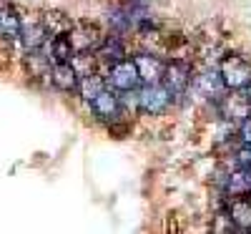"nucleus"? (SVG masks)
<instances>
[{"label": "nucleus", "instance_id": "a211bd4d", "mask_svg": "<svg viewBox=\"0 0 251 234\" xmlns=\"http://www.w3.org/2000/svg\"><path fill=\"white\" fill-rule=\"evenodd\" d=\"M96 58L98 60H106V63H113V60L126 58V48H123V43H121L118 38H103V43L96 51Z\"/></svg>", "mask_w": 251, "mask_h": 234}, {"label": "nucleus", "instance_id": "423d86ee", "mask_svg": "<svg viewBox=\"0 0 251 234\" xmlns=\"http://www.w3.org/2000/svg\"><path fill=\"white\" fill-rule=\"evenodd\" d=\"M91 103V111L98 121H106V123H116L118 116H121V101L116 96V91H111L108 86L103 88L96 98L88 101Z\"/></svg>", "mask_w": 251, "mask_h": 234}, {"label": "nucleus", "instance_id": "9b49d317", "mask_svg": "<svg viewBox=\"0 0 251 234\" xmlns=\"http://www.w3.org/2000/svg\"><path fill=\"white\" fill-rule=\"evenodd\" d=\"M78 73L75 68L71 66V63H53V68H50V83L63 91V93H73L78 88Z\"/></svg>", "mask_w": 251, "mask_h": 234}, {"label": "nucleus", "instance_id": "1a4fd4ad", "mask_svg": "<svg viewBox=\"0 0 251 234\" xmlns=\"http://www.w3.org/2000/svg\"><path fill=\"white\" fill-rule=\"evenodd\" d=\"M133 63H136V68H138L141 83H161V76H163V66H166V63H163L158 56L138 53V56H133Z\"/></svg>", "mask_w": 251, "mask_h": 234}, {"label": "nucleus", "instance_id": "412c9836", "mask_svg": "<svg viewBox=\"0 0 251 234\" xmlns=\"http://www.w3.org/2000/svg\"><path fill=\"white\" fill-rule=\"evenodd\" d=\"M239 139H241V144H251V114L239 123Z\"/></svg>", "mask_w": 251, "mask_h": 234}, {"label": "nucleus", "instance_id": "f257e3e1", "mask_svg": "<svg viewBox=\"0 0 251 234\" xmlns=\"http://www.w3.org/2000/svg\"><path fill=\"white\" fill-rule=\"evenodd\" d=\"M106 86L116 93H128V91H136L141 86L138 68H136L133 58H121V60L111 63L108 73H106Z\"/></svg>", "mask_w": 251, "mask_h": 234}, {"label": "nucleus", "instance_id": "39448f33", "mask_svg": "<svg viewBox=\"0 0 251 234\" xmlns=\"http://www.w3.org/2000/svg\"><path fill=\"white\" fill-rule=\"evenodd\" d=\"M161 83L166 86L171 96H181L188 91L191 86V66L186 60H171L163 66V76H161Z\"/></svg>", "mask_w": 251, "mask_h": 234}, {"label": "nucleus", "instance_id": "f8f14e48", "mask_svg": "<svg viewBox=\"0 0 251 234\" xmlns=\"http://www.w3.org/2000/svg\"><path fill=\"white\" fill-rule=\"evenodd\" d=\"M224 191L228 197H246L251 194V172L239 166V172H231L224 181Z\"/></svg>", "mask_w": 251, "mask_h": 234}, {"label": "nucleus", "instance_id": "6ab92c4d", "mask_svg": "<svg viewBox=\"0 0 251 234\" xmlns=\"http://www.w3.org/2000/svg\"><path fill=\"white\" fill-rule=\"evenodd\" d=\"M28 71L33 78H40V76H48L50 78V58L38 51H28Z\"/></svg>", "mask_w": 251, "mask_h": 234}, {"label": "nucleus", "instance_id": "20e7f679", "mask_svg": "<svg viewBox=\"0 0 251 234\" xmlns=\"http://www.w3.org/2000/svg\"><path fill=\"white\" fill-rule=\"evenodd\" d=\"M103 35L100 28L96 23H73L68 30V40L75 53H96L98 46L103 43Z\"/></svg>", "mask_w": 251, "mask_h": 234}, {"label": "nucleus", "instance_id": "4be33fe9", "mask_svg": "<svg viewBox=\"0 0 251 234\" xmlns=\"http://www.w3.org/2000/svg\"><path fill=\"white\" fill-rule=\"evenodd\" d=\"M244 93H246V98H249V103H251V81L244 86Z\"/></svg>", "mask_w": 251, "mask_h": 234}, {"label": "nucleus", "instance_id": "7ed1b4c3", "mask_svg": "<svg viewBox=\"0 0 251 234\" xmlns=\"http://www.w3.org/2000/svg\"><path fill=\"white\" fill-rule=\"evenodd\" d=\"M171 93L166 91L163 83H143V88L138 93V109L146 116H161L171 103Z\"/></svg>", "mask_w": 251, "mask_h": 234}, {"label": "nucleus", "instance_id": "9d476101", "mask_svg": "<svg viewBox=\"0 0 251 234\" xmlns=\"http://www.w3.org/2000/svg\"><path fill=\"white\" fill-rule=\"evenodd\" d=\"M18 38H20V43L25 46V51H38L48 43V33H46L43 23H40V18L28 20V23H20Z\"/></svg>", "mask_w": 251, "mask_h": 234}, {"label": "nucleus", "instance_id": "aec40b11", "mask_svg": "<svg viewBox=\"0 0 251 234\" xmlns=\"http://www.w3.org/2000/svg\"><path fill=\"white\" fill-rule=\"evenodd\" d=\"M236 161L241 169H246V172H251V144H244L239 151H236Z\"/></svg>", "mask_w": 251, "mask_h": 234}, {"label": "nucleus", "instance_id": "f03ea898", "mask_svg": "<svg viewBox=\"0 0 251 234\" xmlns=\"http://www.w3.org/2000/svg\"><path fill=\"white\" fill-rule=\"evenodd\" d=\"M219 76L224 81L226 91H241L246 83L251 81V63L239 56V53H231L221 60V68H219Z\"/></svg>", "mask_w": 251, "mask_h": 234}, {"label": "nucleus", "instance_id": "f3484780", "mask_svg": "<svg viewBox=\"0 0 251 234\" xmlns=\"http://www.w3.org/2000/svg\"><path fill=\"white\" fill-rule=\"evenodd\" d=\"M73 56H75V51H73L71 40H68V33L50 38V56H48V58H50L53 63H71Z\"/></svg>", "mask_w": 251, "mask_h": 234}, {"label": "nucleus", "instance_id": "0eeeda50", "mask_svg": "<svg viewBox=\"0 0 251 234\" xmlns=\"http://www.w3.org/2000/svg\"><path fill=\"white\" fill-rule=\"evenodd\" d=\"M188 88H191L199 98H203V101H219L226 93V86H224L221 76L214 73V71H206V73L191 78V86Z\"/></svg>", "mask_w": 251, "mask_h": 234}, {"label": "nucleus", "instance_id": "6e6552de", "mask_svg": "<svg viewBox=\"0 0 251 234\" xmlns=\"http://www.w3.org/2000/svg\"><path fill=\"white\" fill-rule=\"evenodd\" d=\"M219 106H221V116L226 121H239L241 123L251 114V103H249L244 88L241 91H228L226 96H221L219 98Z\"/></svg>", "mask_w": 251, "mask_h": 234}, {"label": "nucleus", "instance_id": "2eb2a0df", "mask_svg": "<svg viewBox=\"0 0 251 234\" xmlns=\"http://www.w3.org/2000/svg\"><path fill=\"white\" fill-rule=\"evenodd\" d=\"M103 88H106V78L103 76H98L96 71H91V73H83L80 78H78V93H80V98L83 101H91V98H96Z\"/></svg>", "mask_w": 251, "mask_h": 234}, {"label": "nucleus", "instance_id": "4468645a", "mask_svg": "<svg viewBox=\"0 0 251 234\" xmlns=\"http://www.w3.org/2000/svg\"><path fill=\"white\" fill-rule=\"evenodd\" d=\"M40 23H43L48 38H55V35H63V33H68L71 26H73V20L66 15V13H58V10H48L43 13V18H40Z\"/></svg>", "mask_w": 251, "mask_h": 234}, {"label": "nucleus", "instance_id": "ddd939ff", "mask_svg": "<svg viewBox=\"0 0 251 234\" xmlns=\"http://www.w3.org/2000/svg\"><path fill=\"white\" fill-rule=\"evenodd\" d=\"M228 219L239 229H251V199L234 197V202L228 204Z\"/></svg>", "mask_w": 251, "mask_h": 234}, {"label": "nucleus", "instance_id": "dca6fc26", "mask_svg": "<svg viewBox=\"0 0 251 234\" xmlns=\"http://www.w3.org/2000/svg\"><path fill=\"white\" fill-rule=\"evenodd\" d=\"M20 15L13 5H0V35L3 38H18L20 33Z\"/></svg>", "mask_w": 251, "mask_h": 234}]
</instances>
